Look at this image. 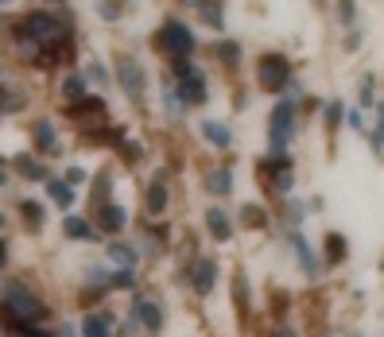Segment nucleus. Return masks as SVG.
Here are the masks:
<instances>
[{"label": "nucleus", "mask_w": 384, "mask_h": 337, "mask_svg": "<svg viewBox=\"0 0 384 337\" xmlns=\"http://www.w3.org/2000/svg\"><path fill=\"white\" fill-rule=\"evenodd\" d=\"M43 314H47V307H43V302L31 295L24 283H4V298H0V326L16 329V334H28Z\"/></svg>", "instance_id": "obj_1"}, {"label": "nucleus", "mask_w": 384, "mask_h": 337, "mask_svg": "<svg viewBox=\"0 0 384 337\" xmlns=\"http://www.w3.org/2000/svg\"><path fill=\"white\" fill-rule=\"evenodd\" d=\"M291 136H295V97H284L268 117V155H287Z\"/></svg>", "instance_id": "obj_2"}, {"label": "nucleus", "mask_w": 384, "mask_h": 337, "mask_svg": "<svg viewBox=\"0 0 384 337\" xmlns=\"http://www.w3.org/2000/svg\"><path fill=\"white\" fill-rule=\"evenodd\" d=\"M156 47L179 62V59H190V55H194L198 39H194V31H190L183 20H163L159 31H156Z\"/></svg>", "instance_id": "obj_3"}, {"label": "nucleus", "mask_w": 384, "mask_h": 337, "mask_svg": "<svg viewBox=\"0 0 384 337\" xmlns=\"http://www.w3.org/2000/svg\"><path fill=\"white\" fill-rule=\"evenodd\" d=\"M256 86L264 93H287V86H291V62H287V55H280V50L260 55V62H256Z\"/></svg>", "instance_id": "obj_4"}, {"label": "nucleus", "mask_w": 384, "mask_h": 337, "mask_svg": "<svg viewBox=\"0 0 384 337\" xmlns=\"http://www.w3.org/2000/svg\"><path fill=\"white\" fill-rule=\"evenodd\" d=\"M291 252H295V260H299V271H303L311 283L315 279H322V271H326V264H322V256H318V248L311 244V240L303 237V233H291Z\"/></svg>", "instance_id": "obj_5"}, {"label": "nucleus", "mask_w": 384, "mask_h": 337, "mask_svg": "<svg viewBox=\"0 0 384 337\" xmlns=\"http://www.w3.org/2000/svg\"><path fill=\"white\" fill-rule=\"evenodd\" d=\"M117 78H120V90H125V97L132 101V105H140L144 101V66H140V59H120L117 62Z\"/></svg>", "instance_id": "obj_6"}, {"label": "nucleus", "mask_w": 384, "mask_h": 337, "mask_svg": "<svg viewBox=\"0 0 384 337\" xmlns=\"http://www.w3.org/2000/svg\"><path fill=\"white\" fill-rule=\"evenodd\" d=\"M93 221H98V233H120L128 225V213L117 202H105V206H98V218Z\"/></svg>", "instance_id": "obj_7"}, {"label": "nucleus", "mask_w": 384, "mask_h": 337, "mask_svg": "<svg viewBox=\"0 0 384 337\" xmlns=\"http://www.w3.org/2000/svg\"><path fill=\"white\" fill-rule=\"evenodd\" d=\"M132 314L140 318V326H148V329L163 326V307L152 302V298H132Z\"/></svg>", "instance_id": "obj_8"}, {"label": "nucleus", "mask_w": 384, "mask_h": 337, "mask_svg": "<svg viewBox=\"0 0 384 337\" xmlns=\"http://www.w3.org/2000/svg\"><path fill=\"white\" fill-rule=\"evenodd\" d=\"M109 260L117 264V271H136L140 248L136 244H125V240H113V244H109Z\"/></svg>", "instance_id": "obj_9"}, {"label": "nucleus", "mask_w": 384, "mask_h": 337, "mask_svg": "<svg viewBox=\"0 0 384 337\" xmlns=\"http://www.w3.org/2000/svg\"><path fill=\"white\" fill-rule=\"evenodd\" d=\"M190 279H194L198 295H210V291H214V283H217V264H214V260H198L194 271H190Z\"/></svg>", "instance_id": "obj_10"}, {"label": "nucleus", "mask_w": 384, "mask_h": 337, "mask_svg": "<svg viewBox=\"0 0 384 337\" xmlns=\"http://www.w3.org/2000/svg\"><path fill=\"white\" fill-rule=\"evenodd\" d=\"M82 337H113V314H105V310L86 314L82 318Z\"/></svg>", "instance_id": "obj_11"}, {"label": "nucleus", "mask_w": 384, "mask_h": 337, "mask_svg": "<svg viewBox=\"0 0 384 337\" xmlns=\"http://www.w3.org/2000/svg\"><path fill=\"white\" fill-rule=\"evenodd\" d=\"M202 136H206L214 148H229V144H233V128H229L226 120H202Z\"/></svg>", "instance_id": "obj_12"}, {"label": "nucleus", "mask_w": 384, "mask_h": 337, "mask_svg": "<svg viewBox=\"0 0 384 337\" xmlns=\"http://www.w3.org/2000/svg\"><path fill=\"white\" fill-rule=\"evenodd\" d=\"M62 233H66L70 240H98V229L89 225L86 218H78V213H70V218L62 221Z\"/></svg>", "instance_id": "obj_13"}, {"label": "nucleus", "mask_w": 384, "mask_h": 337, "mask_svg": "<svg viewBox=\"0 0 384 337\" xmlns=\"http://www.w3.org/2000/svg\"><path fill=\"white\" fill-rule=\"evenodd\" d=\"M163 209H167V179H163V175H156V179H152V186H148V213H152V218H159Z\"/></svg>", "instance_id": "obj_14"}, {"label": "nucleus", "mask_w": 384, "mask_h": 337, "mask_svg": "<svg viewBox=\"0 0 384 337\" xmlns=\"http://www.w3.org/2000/svg\"><path fill=\"white\" fill-rule=\"evenodd\" d=\"M206 229L214 233V240H229V237H233V221H229L226 209H217V206L206 213Z\"/></svg>", "instance_id": "obj_15"}, {"label": "nucleus", "mask_w": 384, "mask_h": 337, "mask_svg": "<svg viewBox=\"0 0 384 337\" xmlns=\"http://www.w3.org/2000/svg\"><path fill=\"white\" fill-rule=\"evenodd\" d=\"M322 244H326V260H322V264H330V268H334V264H342V260L349 256V240H345L342 233H326Z\"/></svg>", "instance_id": "obj_16"}, {"label": "nucleus", "mask_w": 384, "mask_h": 337, "mask_svg": "<svg viewBox=\"0 0 384 337\" xmlns=\"http://www.w3.org/2000/svg\"><path fill=\"white\" fill-rule=\"evenodd\" d=\"M59 90H62V101H66V105H78V101L89 97V93H86V78H82V74H66Z\"/></svg>", "instance_id": "obj_17"}, {"label": "nucleus", "mask_w": 384, "mask_h": 337, "mask_svg": "<svg viewBox=\"0 0 384 337\" xmlns=\"http://www.w3.org/2000/svg\"><path fill=\"white\" fill-rule=\"evenodd\" d=\"M70 117L74 120H86V117H101V113H105V101L98 97V93H89L86 101H78V105H70Z\"/></svg>", "instance_id": "obj_18"}, {"label": "nucleus", "mask_w": 384, "mask_h": 337, "mask_svg": "<svg viewBox=\"0 0 384 337\" xmlns=\"http://www.w3.org/2000/svg\"><path fill=\"white\" fill-rule=\"evenodd\" d=\"M206 190H210V194H221V198H226L229 190H233V171H229V167L210 171V175H206Z\"/></svg>", "instance_id": "obj_19"}, {"label": "nucleus", "mask_w": 384, "mask_h": 337, "mask_svg": "<svg viewBox=\"0 0 384 337\" xmlns=\"http://www.w3.org/2000/svg\"><path fill=\"white\" fill-rule=\"evenodd\" d=\"M303 213H307L303 202H295V198L284 202V229H287V237H291V233H299V225H303Z\"/></svg>", "instance_id": "obj_20"}, {"label": "nucleus", "mask_w": 384, "mask_h": 337, "mask_svg": "<svg viewBox=\"0 0 384 337\" xmlns=\"http://www.w3.org/2000/svg\"><path fill=\"white\" fill-rule=\"evenodd\" d=\"M241 225L245 229H264L268 225V209L256 206V202H245V206H241Z\"/></svg>", "instance_id": "obj_21"}, {"label": "nucleus", "mask_w": 384, "mask_h": 337, "mask_svg": "<svg viewBox=\"0 0 384 337\" xmlns=\"http://www.w3.org/2000/svg\"><path fill=\"white\" fill-rule=\"evenodd\" d=\"M342 120H345V105H342V101H326V105H322L326 132H338V128H342Z\"/></svg>", "instance_id": "obj_22"}, {"label": "nucleus", "mask_w": 384, "mask_h": 337, "mask_svg": "<svg viewBox=\"0 0 384 337\" xmlns=\"http://www.w3.org/2000/svg\"><path fill=\"white\" fill-rule=\"evenodd\" d=\"M217 59H221V62H226V66L229 70H237V66H241V43H233V39H217Z\"/></svg>", "instance_id": "obj_23"}, {"label": "nucleus", "mask_w": 384, "mask_h": 337, "mask_svg": "<svg viewBox=\"0 0 384 337\" xmlns=\"http://www.w3.org/2000/svg\"><path fill=\"white\" fill-rule=\"evenodd\" d=\"M369 144H373L376 155L384 151V101H376V120H373V128H369Z\"/></svg>", "instance_id": "obj_24"}, {"label": "nucleus", "mask_w": 384, "mask_h": 337, "mask_svg": "<svg viewBox=\"0 0 384 337\" xmlns=\"http://www.w3.org/2000/svg\"><path fill=\"white\" fill-rule=\"evenodd\" d=\"M47 194H51V198H55V202H59L62 209H70V206H74V186H66V182H62V179L47 182Z\"/></svg>", "instance_id": "obj_25"}, {"label": "nucleus", "mask_w": 384, "mask_h": 337, "mask_svg": "<svg viewBox=\"0 0 384 337\" xmlns=\"http://www.w3.org/2000/svg\"><path fill=\"white\" fill-rule=\"evenodd\" d=\"M198 16H202L214 31H226V8H217V4H198Z\"/></svg>", "instance_id": "obj_26"}, {"label": "nucleus", "mask_w": 384, "mask_h": 337, "mask_svg": "<svg viewBox=\"0 0 384 337\" xmlns=\"http://www.w3.org/2000/svg\"><path fill=\"white\" fill-rule=\"evenodd\" d=\"M357 101H361V109H376V78H373V74H365V78H361Z\"/></svg>", "instance_id": "obj_27"}, {"label": "nucleus", "mask_w": 384, "mask_h": 337, "mask_svg": "<svg viewBox=\"0 0 384 337\" xmlns=\"http://www.w3.org/2000/svg\"><path fill=\"white\" fill-rule=\"evenodd\" d=\"M16 171H20L24 179H43V175H47V167H43V163H31L28 155H16Z\"/></svg>", "instance_id": "obj_28"}, {"label": "nucleus", "mask_w": 384, "mask_h": 337, "mask_svg": "<svg viewBox=\"0 0 384 337\" xmlns=\"http://www.w3.org/2000/svg\"><path fill=\"white\" fill-rule=\"evenodd\" d=\"M35 144L55 151V124H51V120H39V124H35Z\"/></svg>", "instance_id": "obj_29"}, {"label": "nucleus", "mask_w": 384, "mask_h": 337, "mask_svg": "<svg viewBox=\"0 0 384 337\" xmlns=\"http://www.w3.org/2000/svg\"><path fill=\"white\" fill-rule=\"evenodd\" d=\"M109 283H113V291H132L136 287V271H113Z\"/></svg>", "instance_id": "obj_30"}, {"label": "nucleus", "mask_w": 384, "mask_h": 337, "mask_svg": "<svg viewBox=\"0 0 384 337\" xmlns=\"http://www.w3.org/2000/svg\"><path fill=\"white\" fill-rule=\"evenodd\" d=\"M345 124H349V132H369V124H365V113H361V109H345Z\"/></svg>", "instance_id": "obj_31"}, {"label": "nucleus", "mask_w": 384, "mask_h": 337, "mask_svg": "<svg viewBox=\"0 0 384 337\" xmlns=\"http://www.w3.org/2000/svg\"><path fill=\"white\" fill-rule=\"evenodd\" d=\"M24 213H28V221H31V225L39 229V225H43V213H47V209H43L39 202H31V198H28V202H24Z\"/></svg>", "instance_id": "obj_32"}, {"label": "nucleus", "mask_w": 384, "mask_h": 337, "mask_svg": "<svg viewBox=\"0 0 384 337\" xmlns=\"http://www.w3.org/2000/svg\"><path fill=\"white\" fill-rule=\"evenodd\" d=\"M233 295H237V307L245 310L248 307V283H245V276L237 271V283H233Z\"/></svg>", "instance_id": "obj_33"}, {"label": "nucleus", "mask_w": 384, "mask_h": 337, "mask_svg": "<svg viewBox=\"0 0 384 337\" xmlns=\"http://www.w3.org/2000/svg\"><path fill=\"white\" fill-rule=\"evenodd\" d=\"M89 81H98V90H105V86H109V74H105V66H98V62H89Z\"/></svg>", "instance_id": "obj_34"}, {"label": "nucleus", "mask_w": 384, "mask_h": 337, "mask_svg": "<svg viewBox=\"0 0 384 337\" xmlns=\"http://www.w3.org/2000/svg\"><path fill=\"white\" fill-rule=\"evenodd\" d=\"M361 39H365V31L361 28H349V35L342 39V47L345 50H357V47H361Z\"/></svg>", "instance_id": "obj_35"}, {"label": "nucleus", "mask_w": 384, "mask_h": 337, "mask_svg": "<svg viewBox=\"0 0 384 337\" xmlns=\"http://www.w3.org/2000/svg\"><path fill=\"white\" fill-rule=\"evenodd\" d=\"M120 155H125L128 163H136V159H140V144H136V139H125V144H120Z\"/></svg>", "instance_id": "obj_36"}, {"label": "nucleus", "mask_w": 384, "mask_h": 337, "mask_svg": "<svg viewBox=\"0 0 384 337\" xmlns=\"http://www.w3.org/2000/svg\"><path fill=\"white\" fill-rule=\"evenodd\" d=\"M354 16H357V4H349V0L338 4V20H342V23H354Z\"/></svg>", "instance_id": "obj_37"}, {"label": "nucleus", "mask_w": 384, "mask_h": 337, "mask_svg": "<svg viewBox=\"0 0 384 337\" xmlns=\"http://www.w3.org/2000/svg\"><path fill=\"white\" fill-rule=\"evenodd\" d=\"M62 182H66V186H74V182H86V171H82V167H70Z\"/></svg>", "instance_id": "obj_38"}, {"label": "nucleus", "mask_w": 384, "mask_h": 337, "mask_svg": "<svg viewBox=\"0 0 384 337\" xmlns=\"http://www.w3.org/2000/svg\"><path fill=\"white\" fill-rule=\"evenodd\" d=\"M98 16H105V20H117L120 8H117V4H98Z\"/></svg>", "instance_id": "obj_39"}, {"label": "nucleus", "mask_w": 384, "mask_h": 337, "mask_svg": "<svg viewBox=\"0 0 384 337\" xmlns=\"http://www.w3.org/2000/svg\"><path fill=\"white\" fill-rule=\"evenodd\" d=\"M4 264H8V240L0 237V268H4Z\"/></svg>", "instance_id": "obj_40"}, {"label": "nucleus", "mask_w": 384, "mask_h": 337, "mask_svg": "<svg viewBox=\"0 0 384 337\" xmlns=\"http://www.w3.org/2000/svg\"><path fill=\"white\" fill-rule=\"evenodd\" d=\"M4 182H8V167H4V163H0V186H4Z\"/></svg>", "instance_id": "obj_41"}, {"label": "nucleus", "mask_w": 384, "mask_h": 337, "mask_svg": "<svg viewBox=\"0 0 384 337\" xmlns=\"http://www.w3.org/2000/svg\"><path fill=\"white\" fill-rule=\"evenodd\" d=\"M276 337H295V329H276Z\"/></svg>", "instance_id": "obj_42"}, {"label": "nucleus", "mask_w": 384, "mask_h": 337, "mask_svg": "<svg viewBox=\"0 0 384 337\" xmlns=\"http://www.w3.org/2000/svg\"><path fill=\"white\" fill-rule=\"evenodd\" d=\"M0 298H4V279H0Z\"/></svg>", "instance_id": "obj_43"}]
</instances>
